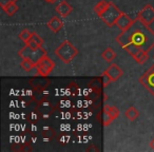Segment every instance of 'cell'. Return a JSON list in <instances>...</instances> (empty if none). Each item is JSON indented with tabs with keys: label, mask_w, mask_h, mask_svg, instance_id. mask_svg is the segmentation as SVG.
I'll use <instances>...</instances> for the list:
<instances>
[{
	"label": "cell",
	"mask_w": 154,
	"mask_h": 152,
	"mask_svg": "<svg viewBox=\"0 0 154 152\" xmlns=\"http://www.w3.org/2000/svg\"><path fill=\"white\" fill-rule=\"evenodd\" d=\"M116 41L138 64H143L149 58V52L154 48V31L150 26L134 19L130 28L122 31Z\"/></svg>",
	"instance_id": "cell-1"
},
{
	"label": "cell",
	"mask_w": 154,
	"mask_h": 152,
	"mask_svg": "<svg viewBox=\"0 0 154 152\" xmlns=\"http://www.w3.org/2000/svg\"><path fill=\"white\" fill-rule=\"evenodd\" d=\"M55 54L57 57L64 64H69L71 60L78 54V50L72 45L69 40H64L57 49L55 50Z\"/></svg>",
	"instance_id": "cell-2"
},
{
	"label": "cell",
	"mask_w": 154,
	"mask_h": 152,
	"mask_svg": "<svg viewBox=\"0 0 154 152\" xmlns=\"http://www.w3.org/2000/svg\"><path fill=\"white\" fill-rule=\"evenodd\" d=\"M122 10H119L114 3L109 1V5H107L105 11L100 14L99 18H100L108 26H113L116 24V21H117V19L119 18V16L122 15Z\"/></svg>",
	"instance_id": "cell-3"
},
{
	"label": "cell",
	"mask_w": 154,
	"mask_h": 152,
	"mask_svg": "<svg viewBox=\"0 0 154 152\" xmlns=\"http://www.w3.org/2000/svg\"><path fill=\"white\" fill-rule=\"evenodd\" d=\"M45 54H47V52H45V50L42 49V47L38 48V49H33V48H31L30 45H26L19 52H18V55H19L22 59H23V58H29V59H31L33 62H35V64H36V62L38 61Z\"/></svg>",
	"instance_id": "cell-4"
},
{
	"label": "cell",
	"mask_w": 154,
	"mask_h": 152,
	"mask_svg": "<svg viewBox=\"0 0 154 152\" xmlns=\"http://www.w3.org/2000/svg\"><path fill=\"white\" fill-rule=\"evenodd\" d=\"M35 68L37 69V73L40 76H48L50 73L55 68V62L48 56V54H45L35 64Z\"/></svg>",
	"instance_id": "cell-5"
},
{
	"label": "cell",
	"mask_w": 154,
	"mask_h": 152,
	"mask_svg": "<svg viewBox=\"0 0 154 152\" xmlns=\"http://www.w3.org/2000/svg\"><path fill=\"white\" fill-rule=\"evenodd\" d=\"M139 82L154 96V64H152L139 77Z\"/></svg>",
	"instance_id": "cell-6"
},
{
	"label": "cell",
	"mask_w": 154,
	"mask_h": 152,
	"mask_svg": "<svg viewBox=\"0 0 154 152\" xmlns=\"http://www.w3.org/2000/svg\"><path fill=\"white\" fill-rule=\"evenodd\" d=\"M136 19L140 20L143 23L150 26L154 21V8L151 5H147L137 13Z\"/></svg>",
	"instance_id": "cell-7"
},
{
	"label": "cell",
	"mask_w": 154,
	"mask_h": 152,
	"mask_svg": "<svg viewBox=\"0 0 154 152\" xmlns=\"http://www.w3.org/2000/svg\"><path fill=\"white\" fill-rule=\"evenodd\" d=\"M103 72H105L106 74L111 78L112 82H116V80H118L122 76V74H124L122 68L116 64H110V67H108Z\"/></svg>",
	"instance_id": "cell-8"
},
{
	"label": "cell",
	"mask_w": 154,
	"mask_h": 152,
	"mask_svg": "<svg viewBox=\"0 0 154 152\" xmlns=\"http://www.w3.org/2000/svg\"><path fill=\"white\" fill-rule=\"evenodd\" d=\"M133 22H134V19L130 18V16H128L126 13L122 12V14L119 16V18H118L117 21H116L115 26H117L120 30L124 31V30H127L128 28H130Z\"/></svg>",
	"instance_id": "cell-9"
},
{
	"label": "cell",
	"mask_w": 154,
	"mask_h": 152,
	"mask_svg": "<svg viewBox=\"0 0 154 152\" xmlns=\"http://www.w3.org/2000/svg\"><path fill=\"white\" fill-rule=\"evenodd\" d=\"M56 13L61 17H68L73 11V8L71 5H69L66 1H61L59 5H56Z\"/></svg>",
	"instance_id": "cell-10"
},
{
	"label": "cell",
	"mask_w": 154,
	"mask_h": 152,
	"mask_svg": "<svg viewBox=\"0 0 154 152\" xmlns=\"http://www.w3.org/2000/svg\"><path fill=\"white\" fill-rule=\"evenodd\" d=\"M48 26H49V29L52 31V32L57 33L62 29V26H63V22H62V20L60 19L59 17L54 16V17H52L51 20L48 22Z\"/></svg>",
	"instance_id": "cell-11"
},
{
	"label": "cell",
	"mask_w": 154,
	"mask_h": 152,
	"mask_svg": "<svg viewBox=\"0 0 154 152\" xmlns=\"http://www.w3.org/2000/svg\"><path fill=\"white\" fill-rule=\"evenodd\" d=\"M125 116H126V117L128 118L129 120L133 122V120H135V119H137V118H138L139 111L135 107L131 106V107H129L128 109L125 111Z\"/></svg>",
	"instance_id": "cell-12"
},
{
	"label": "cell",
	"mask_w": 154,
	"mask_h": 152,
	"mask_svg": "<svg viewBox=\"0 0 154 152\" xmlns=\"http://www.w3.org/2000/svg\"><path fill=\"white\" fill-rule=\"evenodd\" d=\"M101 57L108 62H111L114 60V58L116 57V53L112 48H107L105 51L101 53Z\"/></svg>",
	"instance_id": "cell-13"
},
{
	"label": "cell",
	"mask_w": 154,
	"mask_h": 152,
	"mask_svg": "<svg viewBox=\"0 0 154 152\" xmlns=\"http://www.w3.org/2000/svg\"><path fill=\"white\" fill-rule=\"evenodd\" d=\"M103 111L107 112L113 119H116L118 117V115H119V109L114 107V106H105Z\"/></svg>",
	"instance_id": "cell-14"
},
{
	"label": "cell",
	"mask_w": 154,
	"mask_h": 152,
	"mask_svg": "<svg viewBox=\"0 0 154 152\" xmlns=\"http://www.w3.org/2000/svg\"><path fill=\"white\" fill-rule=\"evenodd\" d=\"M108 5H109V1H106V0H100V1H99V2L94 7L95 14H96V15L99 17V16H100V14L106 10V8H107Z\"/></svg>",
	"instance_id": "cell-15"
},
{
	"label": "cell",
	"mask_w": 154,
	"mask_h": 152,
	"mask_svg": "<svg viewBox=\"0 0 154 152\" xmlns=\"http://www.w3.org/2000/svg\"><path fill=\"white\" fill-rule=\"evenodd\" d=\"M20 67H21V69H23L26 72H30L35 67V62H33L32 60L29 59V58H23L22 61L20 62Z\"/></svg>",
	"instance_id": "cell-16"
},
{
	"label": "cell",
	"mask_w": 154,
	"mask_h": 152,
	"mask_svg": "<svg viewBox=\"0 0 154 152\" xmlns=\"http://www.w3.org/2000/svg\"><path fill=\"white\" fill-rule=\"evenodd\" d=\"M2 9H3V11H5L9 16H13L14 14H15L16 12L18 11V5H16V2H12V3H9V5H7L5 8H2Z\"/></svg>",
	"instance_id": "cell-17"
},
{
	"label": "cell",
	"mask_w": 154,
	"mask_h": 152,
	"mask_svg": "<svg viewBox=\"0 0 154 152\" xmlns=\"http://www.w3.org/2000/svg\"><path fill=\"white\" fill-rule=\"evenodd\" d=\"M32 34H33V32H31L30 30H28V29H23V30L19 33V35H18V36H19V38L21 39V40H23L24 42L26 43L31 39Z\"/></svg>",
	"instance_id": "cell-18"
},
{
	"label": "cell",
	"mask_w": 154,
	"mask_h": 152,
	"mask_svg": "<svg viewBox=\"0 0 154 152\" xmlns=\"http://www.w3.org/2000/svg\"><path fill=\"white\" fill-rule=\"evenodd\" d=\"M31 39H33V40H34L35 42L38 43V45H40V47H42L43 42H45V41H43V39L41 38V37L39 36V35L37 34V33H35V32H33V34H32V37H31Z\"/></svg>",
	"instance_id": "cell-19"
},
{
	"label": "cell",
	"mask_w": 154,
	"mask_h": 152,
	"mask_svg": "<svg viewBox=\"0 0 154 152\" xmlns=\"http://www.w3.org/2000/svg\"><path fill=\"white\" fill-rule=\"evenodd\" d=\"M103 87H107V86H109L110 85V82H112L111 80V78L108 76L107 74H106L105 72L103 73Z\"/></svg>",
	"instance_id": "cell-20"
},
{
	"label": "cell",
	"mask_w": 154,
	"mask_h": 152,
	"mask_svg": "<svg viewBox=\"0 0 154 152\" xmlns=\"http://www.w3.org/2000/svg\"><path fill=\"white\" fill-rule=\"evenodd\" d=\"M16 1H18V0H0V5H1V8H5L9 3L16 2Z\"/></svg>",
	"instance_id": "cell-21"
},
{
	"label": "cell",
	"mask_w": 154,
	"mask_h": 152,
	"mask_svg": "<svg viewBox=\"0 0 154 152\" xmlns=\"http://www.w3.org/2000/svg\"><path fill=\"white\" fill-rule=\"evenodd\" d=\"M150 147L152 148V150H154V138L151 141V143H150Z\"/></svg>",
	"instance_id": "cell-22"
},
{
	"label": "cell",
	"mask_w": 154,
	"mask_h": 152,
	"mask_svg": "<svg viewBox=\"0 0 154 152\" xmlns=\"http://www.w3.org/2000/svg\"><path fill=\"white\" fill-rule=\"evenodd\" d=\"M45 1H47V2H49V3H54V2H56L57 0H45Z\"/></svg>",
	"instance_id": "cell-23"
}]
</instances>
